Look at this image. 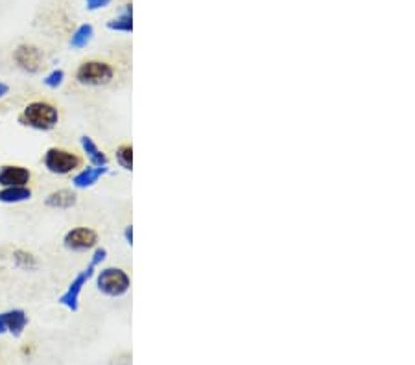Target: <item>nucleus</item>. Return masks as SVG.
<instances>
[{
  "label": "nucleus",
  "instance_id": "412c9836",
  "mask_svg": "<svg viewBox=\"0 0 415 365\" xmlns=\"http://www.w3.org/2000/svg\"><path fill=\"white\" fill-rule=\"evenodd\" d=\"M124 238H126V244L133 245V225L126 227V229H124Z\"/></svg>",
  "mask_w": 415,
  "mask_h": 365
},
{
  "label": "nucleus",
  "instance_id": "1a4fd4ad",
  "mask_svg": "<svg viewBox=\"0 0 415 365\" xmlns=\"http://www.w3.org/2000/svg\"><path fill=\"white\" fill-rule=\"evenodd\" d=\"M106 174H109V168L107 167H89L79 170L76 176L72 177V185L76 189H91L100 181V177H104Z\"/></svg>",
  "mask_w": 415,
  "mask_h": 365
},
{
  "label": "nucleus",
  "instance_id": "9d476101",
  "mask_svg": "<svg viewBox=\"0 0 415 365\" xmlns=\"http://www.w3.org/2000/svg\"><path fill=\"white\" fill-rule=\"evenodd\" d=\"M2 318H4L6 330H8L11 336L13 337L23 336L24 328L28 327V315L24 310H21V308L8 310V312H4V314H2Z\"/></svg>",
  "mask_w": 415,
  "mask_h": 365
},
{
  "label": "nucleus",
  "instance_id": "7ed1b4c3",
  "mask_svg": "<svg viewBox=\"0 0 415 365\" xmlns=\"http://www.w3.org/2000/svg\"><path fill=\"white\" fill-rule=\"evenodd\" d=\"M96 288L107 297H122L131 288V279L122 268H104L96 273Z\"/></svg>",
  "mask_w": 415,
  "mask_h": 365
},
{
  "label": "nucleus",
  "instance_id": "ddd939ff",
  "mask_svg": "<svg viewBox=\"0 0 415 365\" xmlns=\"http://www.w3.org/2000/svg\"><path fill=\"white\" fill-rule=\"evenodd\" d=\"M32 199V189L30 186H2L0 189V203H23Z\"/></svg>",
  "mask_w": 415,
  "mask_h": 365
},
{
  "label": "nucleus",
  "instance_id": "4be33fe9",
  "mask_svg": "<svg viewBox=\"0 0 415 365\" xmlns=\"http://www.w3.org/2000/svg\"><path fill=\"white\" fill-rule=\"evenodd\" d=\"M8 93H9V85L4 84V82H0V98H4Z\"/></svg>",
  "mask_w": 415,
  "mask_h": 365
},
{
  "label": "nucleus",
  "instance_id": "0eeeda50",
  "mask_svg": "<svg viewBox=\"0 0 415 365\" xmlns=\"http://www.w3.org/2000/svg\"><path fill=\"white\" fill-rule=\"evenodd\" d=\"M43 60H45L43 52L35 45H28V43L18 45L13 52L15 65L28 74H37L43 67Z\"/></svg>",
  "mask_w": 415,
  "mask_h": 365
},
{
  "label": "nucleus",
  "instance_id": "f3484780",
  "mask_svg": "<svg viewBox=\"0 0 415 365\" xmlns=\"http://www.w3.org/2000/svg\"><path fill=\"white\" fill-rule=\"evenodd\" d=\"M116 162L124 170H133V146L131 144H122L116 148Z\"/></svg>",
  "mask_w": 415,
  "mask_h": 365
},
{
  "label": "nucleus",
  "instance_id": "20e7f679",
  "mask_svg": "<svg viewBox=\"0 0 415 365\" xmlns=\"http://www.w3.org/2000/svg\"><path fill=\"white\" fill-rule=\"evenodd\" d=\"M43 164L54 176H69L82 167V157L65 148H48L43 155Z\"/></svg>",
  "mask_w": 415,
  "mask_h": 365
},
{
  "label": "nucleus",
  "instance_id": "4468645a",
  "mask_svg": "<svg viewBox=\"0 0 415 365\" xmlns=\"http://www.w3.org/2000/svg\"><path fill=\"white\" fill-rule=\"evenodd\" d=\"M107 28L111 32H124V33H131L133 32V8L131 4L126 6V10L115 17V19H111L107 23Z\"/></svg>",
  "mask_w": 415,
  "mask_h": 365
},
{
  "label": "nucleus",
  "instance_id": "a211bd4d",
  "mask_svg": "<svg viewBox=\"0 0 415 365\" xmlns=\"http://www.w3.org/2000/svg\"><path fill=\"white\" fill-rule=\"evenodd\" d=\"M63 82H65V72L61 69L52 70L50 74H46L45 78H43V84H45L48 89L61 87V85H63Z\"/></svg>",
  "mask_w": 415,
  "mask_h": 365
},
{
  "label": "nucleus",
  "instance_id": "423d86ee",
  "mask_svg": "<svg viewBox=\"0 0 415 365\" xmlns=\"http://www.w3.org/2000/svg\"><path fill=\"white\" fill-rule=\"evenodd\" d=\"M63 245L69 251H76V253L91 251L98 245V232L91 227H74L65 232Z\"/></svg>",
  "mask_w": 415,
  "mask_h": 365
},
{
  "label": "nucleus",
  "instance_id": "2eb2a0df",
  "mask_svg": "<svg viewBox=\"0 0 415 365\" xmlns=\"http://www.w3.org/2000/svg\"><path fill=\"white\" fill-rule=\"evenodd\" d=\"M94 38V28H92V24H82L76 28V32L72 33V38H70V47L79 50V48H85L89 43L92 41Z\"/></svg>",
  "mask_w": 415,
  "mask_h": 365
},
{
  "label": "nucleus",
  "instance_id": "dca6fc26",
  "mask_svg": "<svg viewBox=\"0 0 415 365\" xmlns=\"http://www.w3.org/2000/svg\"><path fill=\"white\" fill-rule=\"evenodd\" d=\"M13 262L17 268L21 269H28V271H33L37 269V259L33 257L30 251L24 249H15L13 251Z\"/></svg>",
  "mask_w": 415,
  "mask_h": 365
},
{
  "label": "nucleus",
  "instance_id": "aec40b11",
  "mask_svg": "<svg viewBox=\"0 0 415 365\" xmlns=\"http://www.w3.org/2000/svg\"><path fill=\"white\" fill-rule=\"evenodd\" d=\"M111 4V0H85V6H87V10L96 11L101 10V8H106V6Z\"/></svg>",
  "mask_w": 415,
  "mask_h": 365
},
{
  "label": "nucleus",
  "instance_id": "6ab92c4d",
  "mask_svg": "<svg viewBox=\"0 0 415 365\" xmlns=\"http://www.w3.org/2000/svg\"><path fill=\"white\" fill-rule=\"evenodd\" d=\"M106 259H107V249H104V247H94L92 257H91V264H89V266L96 269Z\"/></svg>",
  "mask_w": 415,
  "mask_h": 365
},
{
  "label": "nucleus",
  "instance_id": "f257e3e1",
  "mask_svg": "<svg viewBox=\"0 0 415 365\" xmlns=\"http://www.w3.org/2000/svg\"><path fill=\"white\" fill-rule=\"evenodd\" d=\"M18 122L35 131H52L60 122V111L46 100L30 102L18 115Z\"/></svg>",
  "mask_w": 415,
  "mask_h": 365
},
{
  "label": "nucleus",
  "instance_id": "9b49d317",
  "mask_svg": "<svg viewBox=\"0 0 415 365\" xmlns=\"http://www.w3.org/2000/svg\"><path fill=\"white\" fill-rule=\"evenodd\" d=\"M76 203H78V194H76L74 190H69V189L55 190V192L46 196V199H45L46 207L60 208V210L72 208Z\"/></svg>",
  "mask_w": 415,
  "mask_h": 365
},
{
  "label": "nucleus",
  "instance_id": "f8f14e48",
  "mask_svg": "<svg viewBox=\"0 0 415 365\" xmlns=\"http://www.w3.org/2000/svg\"><path fill=\"white\" fill-rule=\"evenodd\" d=\"M79 144H82L83 153L87 155V159L91 161L92 167H107L109 164V159L100 148H98V144L87 137V135H83L82 139H79Z\"/></svg>",
  "mask_w": 415,
  "mask_h": 365
},
{
  "label": "nucleus",
  "instance_id": "6e6552de",
  "mask_svg": "<svg viewBox=\"0 0 415 365\" xmlns=\"http://www.w3.org/2000/svg\"><path fill=\"white\" fill-rule=\"evenodd\" d=\"M32 172L18 164H4L0 168V186H28Z\"/></svg>",
  "mask_w": 415,
  "mask_h": 365
},
{
  "label": "nucleus",
  "instance_id": "f03ea898",
  "mask_svg": "<svg viewBox=\"0 0 415 365\" xmlns=\"http://www.w3.org/2000/svg\"><path fill=\"white\" fill-rule=\"evenodd\" d=\"M113 78H115V69L107 61H83L76 70L78 84L85 85V87H104V85H109Z\"/></svg>",
  "mask_w": 415,
  "mask_h": 365
},
{
  "label": "nucleus",
  "instance_id": "39448f33",
  "mask_svg": "<svg viewBox=\"0 0 415 365\" xmlns=\"http://www.w3.org/2000/svg\"><path fill=\"white\" fill-rule=\"evenodd\" d=\"M94 277V268L87 266V268L79 271L76 277L72 279V282L69 284V288L61 293V297L57 299L61 306L69 308L70 312H78L79 310V296H82L83 288L87 286V282Z\"/></svg>",
  "mask_w": 415,
  "mask_h": 365
},
{
  "label": "nucleus",
  "instance_id": "5701e85b",
  "mask_svg": "<svg viewBox=\"0 0 415 365\" xmlns=\"http://www.w3.org/2000/svg\"><path fill=\"white\" fill-rule=\"evenodd\" d=\"M8 330H6V323H4V318H2V314H0V334H6Z\"/></svg>",
  "mask_w": 415,
  "mask_h": 365
}]
</instances>
